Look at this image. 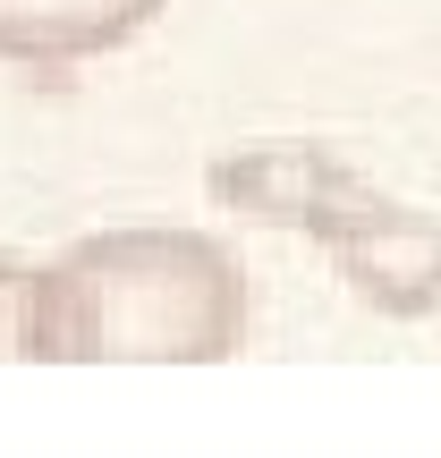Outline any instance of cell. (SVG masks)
<instances>
[{"label":"cell","instance_id":"6da1fadb","mask_svg":"<svg viewBox=\"0 0 441 458\" xmlns=\"http://www.w3.org/2000/svg\"><path fill=\"white\" fill-rule=\"evenodd\" d=\"M246 340V263L204 229H102L17 280L43 365H221Z\"/></svg>","mask_w":441,"mask_h":458},{"label":"cell","instance_id":"7a4b0ae2","mask_svg":"<svg viewBox=\"0 0 441 458\" xmlns=\"http://www.w3.org/2000/svg\"><path fill=\"white\" fill-rule=\"evenodd\" d=\"M213 196L255 221H289L374 297L382 314H433L441 306V221L391 204L323 145H263L238 162H213Z\"/></svg>","mask_w":441,"mask_h":458},{"label":"cell","instance_id":"3957f363","mask_svg":"<svg viewBox=\"0 0 441 458\" xmlns=\"http://www.w3.org/2000/svg\"><path fill=\"white\" fill-rule=\"evenodd\" d=\"M162 0H0V60L9 68H77L136 43Z\"/></svg>","mask_w":441,"mask_h":458}]
</instances>
